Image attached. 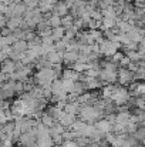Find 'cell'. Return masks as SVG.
<instances>
[{"instance_id": "7a4b0ae2", "label": "cell", "mask_w": 145, "mask_h": 147, "mask_svg": "<svg viewBox=\"0 0 145 147\" xmlns=\"http://www.w3.org/2000/svg\"><path fill=\"white\" fill-rule=\"evenodd\" d=\"M61 126H64L65 129H70L71 126H73V123L76 121V116H73V114H68V113H65L64 110H63V114L60 116V119L57 120Z\"/></svg>"}, {"instance_id": "277c9868", "label": "cell", "mask_w": 145, "mask_h": 147, "mask_svg": "<svg viewBox=\"0 0 145 147\" xmlns=\"http://www.w3.org/2000/svg\"><path fill=\"white\" fill-rule=\"evenodd\" d=\"M46 113H47L48 116H51L54 120H58V119H60V116L63 114V110H61V109H58L57 106H51V107H48L47 109V111H46Z\"/></svg>"}, {"instance_id": "6da1fadb", "label": "cell", "mask_w": 145, "mask_h": 147, "mask_svg": "<svg viewBox=\"0 0 145 147\" xmlns=\"http://www.w3.org/2000/svg\"><path fill=\"white\" fill-rule=\"evenodd\" d=\"M93 126L96 127L97 130H100L101 133H104V134H105V133H111V131H112V124H111L107 119H104V117H102V119H98L97 121H94V124H93Z\"/></svg>"}, {"instance_id": "8992f818", "label": "cell", "mask_w": 145, "mask_h": 147, "mask_svg": "<svg viewBox=\"0 0 145 147\" xmlns=\"http://www.w3.org/2000/svg\"><path fill=\"white\" fill-rule=\"evenodd\" d=\"M60 23H61V22H60V19H58L57 16H55V17H53V19L50 20V24H51V26H55V27H57Z\"/></svg>"}, {"instance_id": "5b68a950", "label": "cell", "mask_w": 145, "mask_h": 147, "mask_svg": "<svg viewBox=\"0 0 145 147\" xmlns=\"http://www.w3.org/2000/svg\"><path fill=\"white\" fill-rule=\"evenodd\" d=\"M114 90H115V86H107V87H104V90H102V98H110L112 96V93H114Z\"/></svg>"}, {"instance_id": "3957f363", "label": "cell", "mask_w": 145, "mask_h": 147, "mask_svg": "<svg viewBox=\"0 0 145 147\" xmlns=\"http://www.w3.org/2000/svg\"><path fill=\"white\" fill-rule=\"evenodd\" d=\"M120 83L121 84H128V83H131L132 82V73H131V70H121L120 71Z\"/></svg>"}]
</instances>
